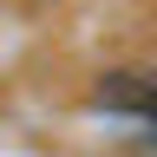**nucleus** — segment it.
<instances>
[{
    "mask_svg": "<svg viewBox=\"0 0 157 157\" xmlns=\"http://www.w3.org/2000/svg\"><path fill=\"white\" fill-rule=\"evenodd\" d=\"M92 105L98 111H131L137 124H151V78L144 72H111L105 85L92 92Z\"/></svg>",
    "mask_w": 157,
    "mask_h": 157,
    "instance_id": "f257e3e1",
    "label": "nucleus"
}]
</instances>
